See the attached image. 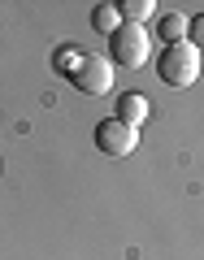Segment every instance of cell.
<instances>
[{
	"label": "cell",
	"mask_w": 204,
	"mask_h": 260,
	"mask_svg": "<svg viewBox=\"0 0 204 260\" xmlns=\"http://www.w3.org/2000/svg\"><path fill=\"white\" fill-rule=\"evenodd\" d=\"M96 148L104 156H130V152L139 148V126H130L122 117H104L96 126Z\"/></svg>",
	"instance_id": "277c9868"
},
{
	"label": "cell",
	"mask_w": 204,
	"mask_h": 260,
	"mask_svg": "<svg viewBox=\"0 0 204 260\" xmlns=\"http://www.w3.org/2000/svg\"><path fill=\"white\" fill-rule=\"evenodd\" d=\"M187 35H191L187 44H191V48H200V52H204V13H195V18L187 22Z\"/></svg>",
	"instance_id": "9c48e42d"
},
{
	"label": "cell",
	"mask_w": 204,
	"mask_h": 260,
	"mask_svg": "<svg viewBox=\"0 0 204 260\" xmlns=\"http://www.w3.org/2000/svg\"><path fill=\"white\" fill-rule=\"evenodd\" d=\"M183 35H187V18H183V13H165V18H161V39L183 44Z\"/></svg>",
	"instance_id": "52a82bcc"
},
{
	"label": "cell",
	"mask_w": 204,
	"mask_h": 260,
	"mask_svg": "<svg viewBox=\"0 0 204 260\" xmlns=\"http://www.w3.org/2000/svg\"><path fill=\"white\" fill-rule=\"evenodd\" d=\"M148 113H152V104H148V95H139V91H126V95L118 100V117L130 121V126H139Z\"/></svg>",
	"instance_id": "5b68a950"
},
{
	"label": "cell",
	"mask_w": 204,
	"mask_h": 260,
	"mask_svg": "<svg viewBox=\"0 0 204 260\" xmlns=\"http://www.w3.org/2000/svg\"><path fill=\"white\" fill-rule=\"evenodd\" d=\"M92 22H96V30H104V35H113V30L122 26V18H118V9H113V5H100V9L92 13Z\"/></svg>",
	"instance_id": "ba28073f"
},
{
	"label": "cell",
	"mask_w": 204,
	"mask_h": 260,
	"mask_svg": "<svg viewBox=\"0 0 204 260\" xmlns=\"http://www.w3.org/2000/svg\"><path fill=\"white\" fill-rule=\"evenodd\" d=\"M157 74L169 87H191L200 78V48H191L187 39L183 44H165V52L157 56Z\"/></svg>",
	"instance_id": "6da1fadb"
},
{
	"label": "cell",
	"mask_w": 204,
	"mask_h": 260,
	"mask_svg": "<svg viewBox=\"0 0 204 260\" xmlns=\"http://www.w3.org/2000/svg\"><path fill=\"white\" fill-rule=\"evenodd\" d=\"M74 65H78V52H65V48L56 52V70H74Z\"/></svg>",
	"instance_id": "30bf717a"
},
{
	"label": "cell",
	"mask_w": 204,
	"mask_h": 260,
	"mask_svg": "<svg viewBox=\"0 0 204 260\" xmlns=\"http://www.w3.org/2000/svg\"><path fill=\"white\" fill-rule=\"evenodd\" d=\"M109 52H113V65L139 70V65L152 56V39H148V30H143V26H135V22H122V26L109 35Z\"/></svg>",
	"instance_id": "7a4b0ae2"
},
{
	"label": "cell",
	"mask_w": 204,
	"mask_h": 260,
	"mask_svg": "<svg viewBox=\"0 0 204 260\" xmlns=\"http://www.w3.org/2000/svg\"><path fill=\"white\" fill-rule=\"evenodd\" d=\"M113 9H118L122 22H135V26H143V18H152V13H157V0H118Z\"/></svg>",
	"instance_id": "8992f818"
},
{
	"label": "cell",
	"mask_w": 204,
	"mask_h": 260,
	"mask_svg": "<svg viewBox=\"0 0 204 260\" xmlns=\"http://www.w3.org/2000/svg\"><path fill=\"white\" fill-rule=\"evenodd\" d=\"M70 83L83 95H104L113 87V61H104L100 52H78V65L70 70Z\"/></svg>",
	"instance_id": "3957f363"
}]
</instances>
